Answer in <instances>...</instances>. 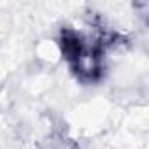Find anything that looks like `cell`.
Listing matches in <instances>:
<instances>
[{"label": "cell", "instance_id": "obj_1", "mask_svg": "<svg viewBox=\"0 0 149 149\" xmlns=\"http://www.w3.org/2000/svg\"><path fill=\"white\" fill-rule=\"evenodd\" d=\"M112 44V33L102 32L95 37L84 35L72 26L60 32L58 46L63 60L77 81L84 84L98 83L105 74V51Z\"/></svg>", "mask_w": 149, "mask_h": 149}]
</instances>
